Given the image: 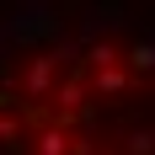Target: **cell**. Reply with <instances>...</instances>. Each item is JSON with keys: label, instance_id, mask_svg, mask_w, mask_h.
Instances as JSON below:
<instances>
[{"label": "cell", "instance_id": "obj_8", "mask_svg": "<svg viewBox=\"0 0 155 155\" xmlns=\"http://www.w3.org/2000/svg\"><path fill=\"white\" fill-rule=\"evenodd\" d=\"M86 64H91V70H107V64H123V54H118L112 43H96L91 54H86Z\"/></svg>", "mask_w": 155, "mask_h": 155}, {"label": "cell", "instance_id": "obj_6", "mask_svg": "<svg viewBox=\"0 0 155 155\" xmlns=\"http://www.w3.org/2000/svg\"><path fill=\"white\" fill-rule=\"evenodd\" d=\"M123 64L134 70V75H150V70H155V43H134L123 54Z\"/></svg>", "mask_w": 155, "mask_h": 155}, {"label": "cell", "instance_id": "obj_3", "mask_svg": "<svg viewBox=\"0 0 155 155\" xmlns=\"http://www.w3.org/2000/svg\"><path fill=\"white\" fill-rule=\"evenodd\" d=\"M54 70H59V54H38V59H32V70H27V80H21V91H27L32 102H43L48 86H54Z\"/></svg>", "mask_w": 155, "mask_h": 155}, {"label": "cell", "instance_id": "obj_7", "mask_svg": "<svg viewBox=\"0 0 155 155\" xmlns=\"http://www.w3.org/2000/svg\"><path fill=\"white\" fill-rule=\"evenodd\" d=\"M0 144H5V150H21V118L0 112Z\"/></svg>", "mask_w": 155, "mask_h": 155}, {"label": "cell", "instance_id": "obj_2", "mask_svg": "<svg viewBox=\"0 0 155 155\" xmlns=\"http://www.w3.org/2000/svg\"><path fill=\"white\" fill-rule=\"evenodd\" d=\"M91 91L102 96V102H118V96L134 91V75H128L123 64H107V70H91Z\"/></svg>", "mask_w": 155, "mask_h": 155}, {"label": "cell", "instance_id": "obj_5", "mask_svg": "<svg viewBox=\"0 0 155 155\" xmlns=\"http://www.w3.org/2000/svg\"><path fill=\"white\" fill-rule=\"evenodd\" d=\"M123 155H155V128L150 123L128 128V134H123Z\"/></svg>", "mask_w": 155, "mask_h": 155}, {"label": "cell", "instance_id": "obj_9", "mask_svg": "<svg viewBox=\"0 0 155 155\" xmlns=\"http://www.w3.org/2000/svg\"><path fill=\"white\" fill-rule=\"evenodd\" d=\"M150 128H155V123H150Z\"/></svg>", "mask_w": 155, "mask_h": 155}, {"label": "cell", "instance_id": "obj_1", "mask_svg": "<svg viewBox=\"0 0 155 155\" xmlns=\"http://www.w3.org/2000/svg\"><path fill=\"white\" fill-rule=\"evenodd\" d=\"M48 102H54V118H59V123H64V118H86V80L70 75L59 91L48 96Z\"/></svg>", "mask_w": 155, "mask_h": 155}, {"label": "cell", "instance_id": "obj_4", "mask_svg": "<svg viewBox=\"0 0 155 155\" xmlns=\"http://www.w3.org/2000/svg\"><path fill=\"white\" fill-rule=\"evenodd\" d=\"M70 144H75V139H70V128H64V123H48V128H38L32 150H38V155H70Z\"/></svg>", "mask_w": 155, "mask_h": 155}]
</instances>
